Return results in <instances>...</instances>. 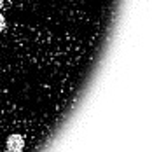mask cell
<instances>
[{
  "mask_svg": "<svg viewBox=\"0 0 152 152\" xmlns=\"http://www.w3.org/2000/svg\"><path fill=\"white\" fill-rule=\"evenodd\" d=\"M4 28H5V18L0 14V33H2V30H4Z\"/></svg>",
  "mask_w": 152,
  "mask_h": 152,
  "instance_id": "obj_2",
  "label": "cell"
},
{
  "mask_svg": "<svg viewBox=\"0 0 152 152\" xmlns=\"http://www.w3.org/2000/svg\"><path fill=\"white\" fill-rule=\"evenodd\" d=\"M5 147H7V152H23V149H25V138L21 135H18V133H14V135H11L7 138Z\"/></svg>",
  "mask_w": 152,
  "mask_h": 152,
  "instance_id": "obj_1",
  "label": "cell"
},
{
  "mask_svg": "<svg viewBox=\"0 0 152 152\" xmlns=\"http://www.w3.org/2000/svg\"><path fill=\"white\" fill-rule=\"evenodd\" d=\"M2 5H4V0H0V9H2Z\"/></svg>",
  "mask_w": 152,
  "mask_h": 152,
  "instance_id": "obj_3",
  "label": "cell"
}]
</instances>
